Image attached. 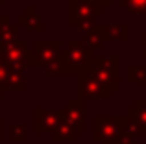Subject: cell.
<instances>
[{"label":"cell","mask_w":146,"mask_h":144,"mask_svg":"<svg viewBox=\"0 0 146 144\" xmlns=\"http://www.w3.org/2000/svg\"><path fill=\"white\" fill-rule=\"evenodd\" d=\"M93 48L85 41H70L63 52H61V65H63V74H82V72L91 70L94 63Z\"/></svg>","instance_id":"obj_1"},{"label":"cell","mask_w":146,"mask_h":144,"mask_svg":"<svg viewBox=\"0 0 146 144\" xmlns=\"http://www.w3.org/2000/svg\"><path fill=\"white\" fill-rule=\"evenodd\" d=\"M126 116H94L93 118V139L100 144H107L126 133Z\"/></svg>","instance_id":"obj_2"},{"label":"cell","mask_w":146,"mask_h":144,"mask_svg":"<svg viewBox=\"0 0 146 144\" xmlns=\"http://www.w3.org/2000/svg\"><path fill=\"white\" fill-rule=\"evenodd\" d=\"M118 67L120 61L117 57H100L94 59L91 72L98 78V81L104 85V89H107L111 94L117 92L120 89V81H118Z\"/></svg>","instance_id":"obj_3"},{"label":"cell","mask_w":146,"mask_h":144,"mask_svg":"<svg viewBox=\"0 0 146 144\" xmlns=\"http://www.w3.org/2000/svg\"><path fill=\"white\" fill-rule=\"evenodd\" d=\"M2 61L15 72H24L28 67H32V50L24 41H11V43L4 44V54Z\"/></svg>","instance_id":"obj_4"},{"label":"cell","mask_w":146,"mask_h":144,"mask_svg":"<svg viewBox=\"0 0 146 144\" xmlns=\"http://www.w3.org/2000/svg\"><path fill=\"white\" fill-rule=\"evenodd\" d=\"M76 79H78V81H76L78 96L85 98V100H96V98L109 100V98H111V92L107 89H104V85L98 81V78L91 70L78 74V76H76Z\"/></svg>","instance_id":"obj_5"},{"label":"cell","mask_w":146,"mask_h":144,"mask_svg":"<svg viewBox=\"0 0 146 144\" xmlns=\"http://www.w3.org/2000/svg\"><path fill=\"white\" fill-rule=\"evenodd\" d=\"M61 122H65V107H61V109L37 107L35 113H33V131L37 135L52 133Z\"/></svg>","instance_id":"obj_6"},{"label":"cell","mask_w":146,"mask_h":144,"mask_svg":"<svg viewBox=\"0 0 146 144\" xmlns=\"http://www.w3.org/2000/svg\"><path fill=\"white\" fill-rule=\"evenodd\" d=\"M102 13V6L93 0H70L68 2V22L80 24V22H93L94 17Z\"/></svg>","instance_id":"obj_7"},{"label":"cell","mask_w":146,"mask_h":144,"mask_svg":"<svg viewBox=\"0 0 146 144\" xmlns=\"http://www.w3.org/2000/svg\"><path fill=\"white\" fill-rule=\"evenodd\" d=\"M61 44L56 41H37L32 48V63L41 67H48L50 63L61 57Z\"/></svg>","instance_id":"obj_8"},{"label":"cell","mask_w":146,"mask_h":144,"mask_svg":"<svg viewBox=\"0 0 146 144\" xmlns=\"http://www.w3.org/2000/svg\"><path fill=\"white\" fill-rule=\"evenodd\" d=\"M85 98L78 96V98H70L67 102L65 107V120L70 126H74V129L80 135L87 131V120H85Z\"/></svg>","instance_id":"obj_9"},{"label":"cell","mask_w":146,"mask_h":144,"mask_svg":"<svg viewBox=\"0 0 146 144\" xmlns=\"http://www.w3.org/2000/svg\"><path fill=\"white\" fill-rule=\"evenodd\" d=\"M126 124L133 135H146V100H137L126 113Z\"/></svg>","instance_id":"obj_10"},{"label":"cell","mask_w":146,"mask_h":144,"mask_svg":"<svg viewBox=\"0 0 146 144\" xmlns=\"http://www.w3.org/2000/svg\"><path fill=\"white\" fill-rule=\"evenodd\" d=\"M78 135L80 133L74 129V126H70V124L65 120V122H61L59 126L50 133V137H52L54 142H76Z\"/></svg>","instance_id":"obj_11"},{"label":"cell","mask_w":146,"mask_h":144,"mask_svg":"<svg viewBox=\"0 0 146 144\" xmlns=\"http://www.w3.org/2000/svg\"><path fill=\"white\" fill-rule=\"evenodd\" d=\"M104 41H126L128 39V26L126 24H100Z\"/></svg>","instance_id":"obj_12"},{"label":"cell","mask_w":146,"mask_h":144,"mask_svg":"<svg viewBox=\"0 0 146 144\" xmlns=\"http://www.w3.org/2000/svg\"><path fill=\"white\" fill-rule=\"evenodd\" d=\"M26 89H28V83H26V79H24V72H15V70L9 72L7 79L2 85L4 92H6V90H19V92H24Z\"/></svg>","instance_id":"obj_13"},{"label":"cell","mask_w":146,"mask_h":144,"mask_svg":"<svg viewBox=\"0 0 146 144\" xmlns=\"http://www.w3.org/2000/svg\"><path fill=\"white\" fill-rule=\"evenodd\" d=\"M19 22H21V24H24L26 28H30L32 32H35V33H41V32H43V20H41L39 15H35L33 7H28L26 15H21V17H19Z\"/></svg>","instance_id":"obj_14"},{"label":"cell","mask_w":146,"mask_h":144,"mask_svg":"<svg viewBox=\"0 0 146 144\" xmlns=\"http://www.w3.org/2000/svg\"><path fill=\"white\" fill-rule=\"evenodd\" d=\"M85 43L89 44L93 50H100V48L104 46V37H102V32H100V26L93 24L89 30L85 32Z\"/></svg>","instance_id":"obj_15"},{"label":"cell","mask_w":146,"mask_h":144,"mask_svg":"<svg viewBox=\"0 0 146 144\" xmlns=\"http://www.w3.org/2000/svg\"><path fill=\"white\" fill-rule=\"evenodd\" d=\"M126 79L129 83H146V65H129L126 70Z\"/></svg>","instance_id":"obj_16"},{"label":"cell","mask_w":146,"mask_h":144,"mask_svg":"<svg viewBox=\"0 0 146 144\" xmlns=\"http://www.w3.org/2000/svg\"><path fill=\"white\" fill-rule=\"evenodd\" d=\"M120 6L131 15H146V0H120Z\"/></svg>","instance_id":"obj_17"},{"label":"cell","mask_w":146,"mask_h":144,"mask_svg":"<svg viewBox=\"0 0 146 144\" xmlns=\"http://www.w3.org/2000/svg\"><path fill=\"white\" fill-rule=\"evenodd\" d=\"M9 141L11 142H26L28 141V129H26L24 124L9 126Z\"/></svg>","instance_id":"obj_18"},{"label":"cell","mask_w":146,"mask_h":144,"mask_svg":"<svg viewBox=\"0 0 146 144\" xmlns=\"http://www.w3.org/2000/svg\"><path fill=\"white\" fill-rule=\"evenodd\" d=\"M107 144H137V142H135V135H133L131 131H126V133H122L118 139H115V141H111Z\"/></svg>","instance_id":"obj_19"},{"label":"cell","mask_w":146,"mask_h":144,"mask_svg":"<svg viewBox=\"0 0 146 144\" xmlns=\"http://www.w3.org/2000/svg\"><path fill=\"white\" fill-rule=\"evenodd\" d=\"M9 72H11V69L6 65L4 61H0V89H2V85H4V81L7 79V76H9Z\"/></svg>","instance_id":"obj_20"},{"label":"cell","mask_w":146,"mask_h":144,"mask_svg":"<svg viewBox=\"0 0 146 144\" xmlns=\"http://www.w3.org/2000/svg\"><path fill=\"white\" fill-rule=\"evenodd\" d=\"M7 24H9V17H2V18H0V32H2Z\"/></svg>","instance_id":"obj_21"},{"label":"cell","mask_w":146,"mask_h":144,"mask_svg":"<svg viewBox=\"0 0 146 144\" xmlns=\"http://www.w3.org/2000/svg\"><path fill=\"white\" fill-rule=\"evenodd\" d=\"M93 2H96L98 6H102V7H107L111 4V0H93Z\"/></svg>","instance_id":"obj_22"},{"label":"cell","mask_w":146,"mask_h":144,"mask_svg":"<svg viewBox=\"0 0 146 144\" xmlns=\"http://www.w3.org/2000/svg\"><path fill=\"white\" fill-rule=\"evenodd\" d=\"M2 54H4V44L0 43V61H2Z\"/></svg>","instance_id":"obj_23"},{"label":"cell","mask_w":146,"mask_h":144,"mask_svg":"<svg viewBox=\"0 0 146 144\" xmlns=\"http://www.w3.org/2000/svg\"><path fill=\"white\" fill-rule=\"evenodd\" d=\"M0 141H2V118H0Z\"/></svg>","instance_id":"obj_24"},{"label":"cell","mask_w":146,"mask_h":144,"mask_svg":"<svg viewBox=\"0 0 146 144\" xmlns=\"http://www.w3.org/2000/svg\"><path fill=\"white\" fill-rule=\"evenodd\" d=\"M144 57H146V33H144Z\"/></svg>","instance_id":"obj_25"},{"label":"cell","mask_w":146,"mask_h":144,"mask_svg":"<svg viewBox=\"0 0 146 144\" xmlns=\"http://www.w3.org/2000/svg\"><path fill=\"white\" fill-rule=\"evenodd\" d=\"M2 92H4V90H2V89H0V98H2Z\"/></svg>","instance_id":"obj_26"},{"label":"cell","mask_w":146,"mask_h":144,"mask_svg":"<svg viewBox=\"0 0 146 144\" xmlns=\"http://www.w3.org/2000/svg\"><path fill=\"white\" fill-rule=\"evenodd\" d=\"M0 4H2V0H0Z\"/></svg>","instance_id":"obj_27"}]
</instances>
